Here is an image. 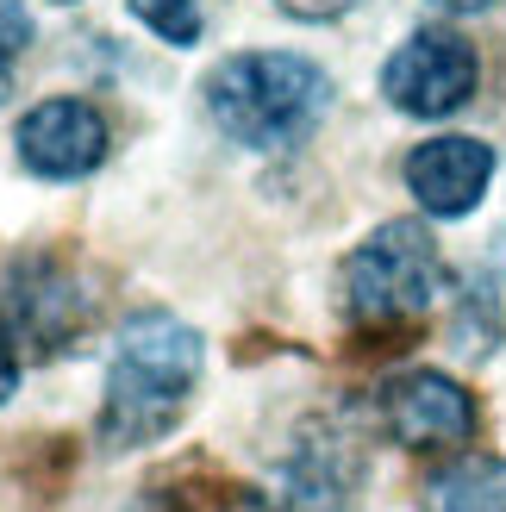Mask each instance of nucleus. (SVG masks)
<instances>
[{"label": "nucleus", "instance_id": "obj_1", "mask_svg": "<svg viewBox=\"0 0 506 512\" xmlns=\"http://www.w3.org/2000/svg\"><path fill=\"white\" fill-rule=\"evenodd\" d=\"M200 381V338L169 313H138L119 331L107 400H100V444L144 450L182 419V406Z\"/></svg>", "mask_w": 506, "mask_h": 512}, {"label": "nucleus", "instance_id": "obj_2", "mask_svg": "<svg viewBox=\"0 0 506 512\" xmlns=\"http://www.w3.org/2000/svg\"><path fill=\"white\" fill-rule=\"evenodd\" d=\"M332 107L325 69L294 50H244L207 75V113L225 138L250 150H294Z\"/></svg>", "mask_w": 506, "mask_h": 512}, {"label": "nucleus", "instance_id": "obj_3", "mask_svg": "<svg viewBox=\"0 0 506 512\" xmlns=\"http://www.w3.org/2000/svg\"><path fill=\"white\" fill-rule=\"evenodd\" d=\"M444 288L438 244L419 219H388L350 250L344 263V306L357 325H413L432 313V300Z\"/></svg>", "mask_w": 506, "mask_h": 512}, {"label": "nucleus", "instance_id": "obj_4", "mask_svg": "<svg viewBox=\"0 0 506 512\" xmlns=\"http://www.w3.org/2000/svg\"><path fill=\"white\" fill-rule=\"evenodd\" d=\"M94 325V294L82 275L63 269L57 256H19L0 281V331L19 356H63L88 338Z\"/></svg>", "mask_w": 506, "mask_h": 512}, {"label": "nucleus", "instance_id": "obj_5", "mask_svg": "<svg viewBox=\"0 0 506 512\" xmlns=\"http://www.w3.org/2000/svg\"><path fill=\"white\" fill-rule=\"evenodd\" d=\"M482 82V63L457 32H413L382 69V94L407 119H444Z\"/></svg>", "mask_w": 506, "mask_h": 512}, {"label": "nucleus", "instance_id": "obj_6", "mask_svg": "<svg viewBox=\"0 0 506 512\" xmlns=\"http://www.w3.org/2000/svg\"><path fill=\"white\" fill-rule=\"evenodd\" d=\"M382 425L407 450H457L475 438V400L438 369L394 375L382 388Z\"/></svg>", "mask_w": 506, "mask_h": 512}, {"label": "nucleus", "instance_id": "obj_7", "mask_svg": "<svg viewBox=\"0 0 506 512\" xmlns=\"http://www.w3.org/2000/svg\"><path fill=\"white\" fill-rule=\"evenodd\" d=\"M19 163L44 175V182H75V175L100 169L107 157V119H100L88 100H44L19 119Z\"/></svg>", "mask_w": 506, "mask_h": 512}, {"label": "nucleus", "instance_id": "obj_8", "mask_svg": "<svg viewBox=\"0 0 506 512\" xmlns=\"http://www.w3.org/2000/svg\"><path fill=\"white\" fill-rule=\"evenodd\" d=\"M494 182V150L482 138H432L407 157V188L432 219H463Z\"/></svg>", "mask_w": 506, "mask_h": 512}, {"label": "nucleus", "instance_id": "obj_9", "mask_svg": "<svg viewBox=\"0 0 506 512\" xmlns=\"http://www.w3.org/2000/svg\"><path fill=\"white\" fill-rule=\"evenodd\" d=\"M350 488H357V456L344 450V438L325 431V444L307 438L288 463V506L294 512H344L350 506Z\"/></svg>", "mask_w": 506, "mask_h": 512}, {"label": "nucleus", "instance_id": "obj_10", "mask_svg": "<svg viewBox=\"0 0 506 512\" xmlns=\"http://www.w3.org/2000/svg\"><path fill=\"white\" fill-rule=\"evenodd\" d=\"M432 512H506V463L463 456L432 481Z\"/></svg>", "mask_w": 506, "mask_h": 512}, {"label": "nucleus", "instance_id": "obj_11", "mask_svg": "<svg viewBox=\"0 0 506 512\" xmlns=\"http://www.w3.org/2000/svg\"><path fill=\"white\" fill-rule=\"evenodd\" d=\"M132 13L175 50L200 44V32H207V0H132Z\"/></svg>", "mask_w": 506, "mask_h": 512}, {"label": "nucleus", "instance_id": "obj_12", "mask_svg": "<svg viewBox=\"0 0 506 512\" xmlns=\"http://www.w3.org/2000/svg\"><path fill=\"white\" fill-rule=\"evenodd\" d=\"M25 44H32V19L19 0H0V100L13 94V63L25 57Z\"/></svg>", "mask_w": 506, "mask_h": 512}, {"label": "nucleus", "instance_id": "obj_13", "mask_svg": "<svg viewBox=\"0 0 506 512\" xmlns=\"http://www.w3.org/2000/svg\"><path fill=\"white\" fill-rule=\"evenodd\" d=\"M282 13H294V19H338V13H350L357 0H275Z\"/></svg>", "mask_w": 506, "mask_h": 512}, {"label": "nucleus", "instance_id": "obj_14", "mask_svg": "<svg viewBox=\"0 0 506 512\" xmlns=\"http://www.w3.org/2000/svg\"><path fill=\"white\" fill-rule=\"evenodd\" d=\"M225 512H294V506H288L282 494H275V500H269V494H238V500L225 506Z\"/></svg>", "mask_w": 506, "mask_h": 512}, {"label": "nucleus", "instance_id": "obj_15", "mask_svg": "<svg viewBox=\"0 0 506 512\" xmlns=\"http://www.w3.org/2000/svg\"><path fill=\"white\" fill-rule=\"evenodd\" d=\"M13 388H19V356H13V350H0V400H7Z\"/></svg>", "mask_w": 506, "mask_h": 512}, {"label": "nucleus", "instance_id": "obj_16", "mask_svg": "<svg viewBox=\"0 0 506 512\" xmlns=\"http://www.w3.org/2000/svg\"><path fill=\"white\" fill-rule=\"evenodd\" d=\"M432 7H438V13H457V19H463V13H488L494 0H432Z\"/></svg>", "mask_w": 506, "mask_h": 512}, {"label": "nucleus", "instance_id": "obj_17", "mask_svg": "<svg viewBox=\"0 0 506 512\" xmlns=\"http://www.w3.org/2000/svg\"><path fill=\"white\" fill-rule=\"evenodd\" d=\"M57 7H75V0H57Z\"/></svg>", "mask_w": 506, "mask_h": 512}]
</instances>
